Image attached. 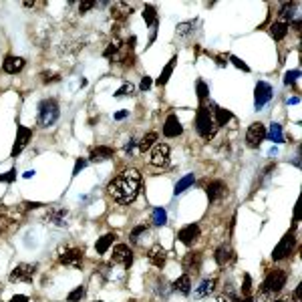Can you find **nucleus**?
<instances>
[{"label": "nucleus", "instance_id": "b1692460", "mask_svg": "<svg viewBox=\"0 0 302 302\" xmlns=\"http://www.w3.org/2000/svg\"><path fill=\"white\" fill-rule=\"evenodd\" d=\"M212 115H214L216 127H224V125H228V123H230V121L234 119L232 111L224 109V107H218V105H214V109H212Z\"/></svg>", "mask_w": 302, "mask_h": 302}, {"label": "nucleus", "instance_id": "a18cd8bd", "mask_svg": "<svg viewBox=\"0 0 302 302\" xmlns=\"http://www.w3.org/2000/svg\"><path fill=\"white\" fill-rule=\"evenodd\" d=\"M16 180V170H8L6 174H0V182L2 184H12Z\"/></svg>", "mask_w": 302, "mask_h": 302}, {"label": "nucleus", "instance_id": "9b49d317", "mask_svg": "<svg viewBox=\"0 0 302 302\" xmlns=\"http://www.w3.org/2000/svg\"><path fill=\"white\" fill-rule=\"evenodd\" d=\"M85 260V250L83 248H66L58 256V264L62 266H72V268H81Z\"/></svg>", "mask_w": 302, "mask_h": 302}, {"label": "nucleus", "instance_id": "603ef678", "mask_svg": "<svg viewBox=\"0 0 302 302\" xmlns=\"http://www.w3.org/2000/svg\"><path fill=\"white\" fill-rule=\"evenodd\" d=\"M8 302H30V298H28L26 294H14Z\"/></svg>", "mask_w": 302, "mask_h": 302}, {"label": "nucleus", "instance_id": "de8ad7c7", "mask_svg": "<svg viewBox=\"0 0 302 302\" xmlns=\"http://www.w3.org/2000/svg\"><path fill=\"white\" fill-rule=\"evenodd\" d=\"M91 8H95V2H93V0H85V2L79 4V12H81V14H87Z\"/></svg>", "mask_w": 302, "mask_h": 302}, {"label": "nucleus", "instance_id": "e433bc0d", "mask_svg": "<svg viewBox=\"0 0 302 302\" xmlns=\"http://www.w3.org/2000/svg\"><path fill=\"white\" fill-rule=\"evenodd\" d=\"M298 77H300V68L286 70V74H284V85H286V87H294V85L298 83Z\"/></svg>", "mask_w": 302, "mask_h": 302}, {"label": "nucleus", "instance_id": "aec40b11", "mask_svg": "<svg viewBox=\"0 0 302 302\" xmlns=\"http://www.w3.org/2000/svg\"><path fill=\"white\" fill-rule=\"evenodd\" d=\"M24 66H26V60L22 56H16V54H6L2 60V70L6 74H18Z\"/></svg>", "mask_w": 302, "mask_h": 302}, {"label": "nucleus", "instance_id": "dca6fc26", "mask_svg": "<svg viewBox=\"0 0 302 302\" xmlns=\"http://www.w3.org/2000/svg\"><path fill=\"white\" fill-rule=\"evenodd\" d=\"M214 258H216L218 266L226 268V266L234 264V260H236V252H234V248H232L230 244H222V246H218V250H216Z\"/></svg>", "mask_w": 302, "mask_h": 302}, {"label": "nucleus", "instance_id": "72a5a7b5", "mask_svg": "<svg viewBox=\"0 0 302 302\" xmlns=\"http://www.w3.org/2000/svg\"><path fill=\"white\" fill-rule=\"evenodd\" d=\"M151 222H154V226H166L168 224V212L164 208H156L151 212Z\"/></svg>", "mask_w": 302, "mask_h": 302}, {"label": "nucleus", "instance_id": "2f4dec72", "mask_svg": "<svg viewBox=\"0 0 302 302\" xmlns=\"http://www.w3.org/2000/svg\"><path fill=\"white\" fill-rule=\"evenodd\" d=\"M158 139H160V135H158L156 131H149L147 135H143V137H141V141H137L139 151H141V154H145V151H149L151 147H154V145L158 143Z\"/></svg>", "mask_w": 302, "mask_h": 302}, {"label": "nucleus", "instance_id": "58836bf2", "mask_svg": "<svg viewBox=\"0 0 302 302\" xmlns=\"http://www.w3.org/2000/svg\"><path fill=\"white\" fill-rule=\"evenodd\" d=\"M121 46H123V44H121V40H117V38H115V40H113V42H111V44H109V46L103 50V56H105V58L115 56V54L121 50Z\"/></svg>", "mask_w": 302, "mask_h": 302}, {"label": "nucleus", "instance_id": "5701e85b", "mask_svg": "<svg viewBox=\"0 0 302 302\" xmlns=\"http://www.w3.org/2000/svg\"><path fill=\"white\" fill-rule=\"evenodd\" d=\"M216 284H218V278H206V280H202L200 282V286L194 290V298H206V296H210L214 290H216Z\"/></svg>", "mask_w": 302, "mask_h": 302}, {"label": "nucleus", "instance_id": "13d9d810", "mask_svg": "<svg viewBox=\"0 0 302 302\" xmlns=\"http://www.w3.org/2000/svg\"><path fill=\"white\" fill-rule=\"evenodd\" d=\"M274 302H294V300H292V296H284V298H278Z\"/></svg>", "mask_w": 302, "mask_h": 302}, {"label": "nucleus", "instance_id": "0eeeda50", "mask_svg": "<svg viewBox=\"0 0 302 302\" xmlns=\"http://www.w3.org/2000/svg\"><path fill=\"white\" fill-rule=\"evenodd\" d=\"M36 270H38V264H26V262L16 264L14 270H10L8 280L10 282H32Z\"/></svg>", "mask_w": 302, "mask_h": 302}, {"label": "nucleus", "instance_id": "6e6d98bb", "mask_svg": "<svg viewBox=\"0 0 302 302\" xmlns=\"http://www.w3.org/2000/svg\"><path fill=\"white\" fill-rule=\"evenodd\" d=\"M127 115H129V111H119V113H115V119H117V121H123Z\"/></svg>", "mask_w": 302, "mask_h": 302}, {"label": "nucleus", "instance_id": "c03bdc74", "mask_svg": "<svg viewBox=\"0 0 302 302\" xmlns=\"http://www.w3.org/2000/svg\"><path fill=\"white\" fill-rule=\"evenodd\" d=\"M228 58H230V62H232L234 66H238V68H242L244 72H250V66H248V64H246V62H244L242 58H238V56H234V54H230Z\"/></svg>", "mask_w": 302, "mask_h": 302}, {"label": "nucleus", "instance_id": "052dcab7", "mask_svg": "<svg viewBox=\"0 0 302 302\" xmlns=\"http://www.w3.org/2000/svg\"><path fill=\"white\" fill-rule=\"evenodd\" d=\"M218 302H228V298H220V300H218Z\"/></svg>", "mask_w": 302, "mask_h": 302}, {"label": "nucleus", "instance_id": "cd10ccee", "mask_svg": "<svg viewBox=\"0 0 302 302\" xmlns=\"http://www.w3.org/2000/svg\"><path fill=\"white\" fill-rule=\"evenodd\" d=\"M176 64H178V56H172V58H170V62L164 66V70H162V74L158 77V81H156V85H158V87H166V85H168V81L172 79V72H174Z\"/></svg>", "mask_w": 302, "mask_h": 302}, {"label": "nucleus", "instance_id": "a19ab883", "mask_svg": "<svg viewBox=\"0 0 302 302\" xmlns=\"http://www.w3.org/2000/svg\"><path fill=\"white\" fill-rule=\"evenodd\" d=\"M40 81L44 83V85H48V83H58L60 81V74L58 72H40Z\"/></svg>", "mask_w": 302, "mask_h": 302}, {"label": "nucleus", "instance_id": "8fccbe9b", "mask_svg": "<svg viewBox=\"0 0 302 302\" xmlns=\"http://www.w3.org/2000/svg\"><path fill=\"white\" fill-rule=\"evenodd\" d=\"M135 143H137V141H135L133 137H131V139H129V141L125 143V147H123V151H125V154H127V156H131V154H133V149H135Z\"/></svg>", "mask_w": 302, "mask_h": 302}, {"label": "nucleus", "instance_id": "09e8293b", "mask_svg": "<svg viewBox=\"0 0 302 302\" xmlns=\"http://www.w3.org/2000/svg\"><path fill=\"white\" fill-rule=\"evenodd\" d=\"M151 85H154V81H151V77H147V74H145V77L141 79V83H139V89L141 91H149Z\"/></svg>", "mask_w": 302, "mask_h": 302}, {"label": "nucleus", "instance_id": "f8f14e48", "mask_svg": "<svg viewBox=\"0 0 302 302\" xmlns=\"http://www.w3.org/2000/svg\"><path fill=\"white\" fill-rule=\"evenodd\" d=\"M111 264H119L123 268H129L133 264V250L127 244H117L111 252Z\"/></svg>", "mask_w": 302, "mask_h": 302}, {"label": "nucleus", "instance_id": "4c0bfd02", "mask_svg": "<svg viewBox=\"0 0 302 302\" xmlns=\"http://www.w3.org/2000/svg\"><path fill=\"white\" fill-rule=\"evenodd\" d=\"M196 91H198V99H200V103L204 105V101L210 97V87H208L204 81H198V83H196Z\"/></svg>", "mask_w": 302, "mask_h": 302}, {"label": "nucleus", "instance_id": "864d4df0", "mask_svg": "<svg viewBox=\"0 0 302 302\" xmlns=\"http://www.w3.org/2000/svg\"><path fill=\"white\" fill-rule=\"evenodd\" d=\"M228 56H230V54H218V56H216L218 64H220V66H226V64H228V60H226V58H228Z\"/></svg>", "mask_w": 302, "mask_h": 302}, {"label": "nucleus", "instance_id": "f704fd0d", "mask_svg": "<svg viewBox=\"0 0 302 302\" xmlns=\"http://www.w3.org/2000/svg\"><path fill=\"white\" fill-rule=\"evenodd\" d=\"M194 26H196V20L180 22V24H178V28H176V34H178L180 38H186L188 34H192V32H194Z\"/></svg>", "mask_w": 302, "mask_h": 302}, {"label": "nucleus", "instance_id": "6e6552de", "mask_svg": "<svg viewBox=\"0 0 302 302\" xmlns=\"http://www.w3.org/2000/svg\"><path fill=\"white\" fill-rule=\"evenodd\" d=\"M32 135H34V131L30 127H26V125H18L16 127V139H14V145H12V151H10V158L16 160L22 154L24 147L28 145V141L32 139Z\"/></svg>", "mask_w": 302, "mask_h": 302}, {"label": "nucleus", "instance_id": "a878e982", "mask_svg": "<svg viewBox=\"0 0 302 302\" xmlns=\"http://www.w3.org/2000/svg\"><path fill=\"white\" fill-rule=\"evenodd\" d=\"M131 12H133V8H131L127 2H115V4L111 6V16H113L115 20H119V22H123L125 18H129Z\"/></svg>", "mask_w": 302, "mask_h": 302}, {"label": "nucleus", "instance_id": "6ab92c4d", "mask_svg": "<svg viewBox=\"0 0 302 302\" xmlns=\"http://www.w3.org/2000/svg\"><path fill=\"white\" fill-rule=\"evenodd\" d=\"M147 260L154 264L156 268H164V266L168 264V250H166L162 244L151 246L149 252H147Z\"/></svg>", "mask_w": 302, "mask_h": 302}, {"label": "nucleus", "instance_id": "423d86ee", "mask_svg": "<svg viewBox=\"0 0 302 302\" xmlns=\"http://www.w3.org/2000/svg\"><path fill=\"white\" fill-rule=\"evenodd\" d=\"M272 97H274L272 85L266 83V81H258L256 87H254V107H256V111H262L272 101Z\"/></svg>", "mask_w": 302, "mask_h": 302}, {"label": "nucleus", "instance_id": "c756f323", "mask_svg": "<svg viewBox=\"0 0 302 302\" xmlns=\"http://www.w3.org/2000/svg\"><path fill=\"white\" fill-rule=\"evenodd\" d=\"M266 139H268V141H272V143H276V145L284 143V131H282V125H280V123H272V125H270V129H266Z\"/></svg>", "mask_w": 302, "mask_h": 302}, {"label": "nucleus", "instance_id": "393cba45", "mask_svg": "<svg viewBox=\"0 0 302 302\" xmlns=\"http://www.w3.org/2000/svg\"><path fill=\"white\" fill-rule=\"evenodd\" d=\"M141 16H143L145 24H149V26H151V30H158L160 20H158V8H156L154 4H145V6H143Z\"/></svg>", "mask_w": 302, "mask_h": 302}, {"label": "nucleus", "instance_id": "79ce46f5", "mask_svg": "<svg viewBox=\"0 0 302 302\" xmlns=\"http://www.w3.org/2000/svg\"><path fill=\"white\" fill-rule=\"evenodd\" d=\"M133 93H135V87H133L131 83H125L123 87H119V89H117V93H115V97H117V99H121V97H127V95L131 97Z\"/></svg>", "mask_w": 302, "mask_h": 302}, {"label": "nucleus", "instance_id": "4d7b16f0", "mask_svg": "<svg viewBox=\"0 0 302 302\" xmlns=\"http://www.w3.org/2000/svg\"><path fill=\"white\" fill-rule=\"evenodd\" d=\"M234 300H236V302H256L252 296H246V298H238V296H234Z\"/></svg>", "mask_w": 302, "mask_h": 302}, {"label": "nucleus", "instance_id": "3c124183", "mask_svg": "<svg viewBox=\"0 0 302 302\" xmlns=\"http://www.w3.org/2000/svg\"><path fill=\"white\" fill-rule=\"evenodd\" d=\"M22 206H24V210H38V208H42L44 204H42V202H24Z\"/></svg>", "mask_w": 302, "mask_h": 302}, {"label": "nucleus", "instance_id": "37998d69", "mask_svg": "<svg viewBox=\"0 0 302 302\" xmlns=\"http://www.w3.org/2000/svg\"><path fill=\"white\" fill-rule=\"evenodd\" d=\"M252 294V276L250 274H244V284H242V298L250 296Z\"/></svg>", "mask_w": 302, "mask_h": 302}, {"label": "nucleus", "instance_id": "f257e3e1", "mask_svg": "<svg viewBox=\"0 0 302 302\" xmlns=\"http://www.w3.org/2000/svg\"><path fill=\"white\" fill-rule=\"evenodd\" d=\"M139 188H141V174L135 168H127L115 180H111V184L107 186V192L117 204L127 206L137 200Z\"/></svg>", "mask_w": 302, "mask_h": 302}, {"label": "nucleus", "instance_id": "39448f33", "mask_svg": "<svg viewBox=\"0 0 302 302\" xmlns=\"http://www.w3.org/2000/svg\"><path fill=\"white\" fill-rule=\"evenodd\" d=\"M294 248H296L294 232H286V234L282 236V240L276 244V248H274V252H272V260H274V262H282V260L290 258V254L294 252Z\"/></svg>", "mask_w": 302, "mask_h": 302}, {"label": "nucleus", "instance_id": "7ed1b4c3", "mask_svg": "<svg viewBox=\"0 0 302 302\" xmlns=\"http://www.w3.org/2000/svg\"><path fill=\"white\" fill-rule=\"evenodd\" d=\"M36 109H38V111H36V123H38V127H42V129L52 127V125L58 121V117H60L58 101L52 99V97L42 99V101L38 103Z\"/></svg>", "mask_w": 302, "mask_h": 302}, {"label": "nucleus", "instance_id": "c9c22d12", "mask_svg": "<svg viewBox=\"0 0 302 302\" xmlns=\"http://www.w3.org/2000/svg\"><path fill=\"white\" fill-rule=\"evenodd\" d=\"M85 292H87V288L81 284V286H77L74 290H70L68 292V296H66V302H81L83 300V296H85Z\"/></svg>", "mask_w": 302, "mask_h": 302}, {"label": "nucleus", "instance_id": "bb28decb", "mask_svg": "<svg viewBox=\"0 0 302 302\" xmlns=\"http://www.w3.org/2000/svg\"><path fill=\"white\" fill-rule=\"evenodd\" d=\"M172 290H176V292H180V294H184V296H188V294H192V276H188V274H182L178 280H174V284H172Z\"/></svg>", "mask_w": 302, "mask_h": 302}, {"label": "nucleus", "instance_id": "680f3d73", "mask_svg": "<svg viewBox=\"0 0 302 302\" xmlns=\"http://www.w3.org/2000/svg\"><path fill=\"white\" fill-rule=\"evenodd\" d=\"M93 302H103V300H93Z\"/></svg>", "mask_w": 302, "mask_h": 302}, {"label": "nucleus", "instance_id": "20e7f679", "mask_svg": "<svg viewBox=\"0 0 302 302\" xmlns=\"http://www.w3.org/2000/svg\"><path fill=\"white\" fill-rule=\"evenodd\" d=\"M196 131L202 139H212L218 131L216 127V121H214V115H212V109L206 107V105H200L198 111H196Z\"/></svg>", "mask_w": 302, "mask_h": 302}, {"label": "nucleus", "instance_id": "5fc2aeb1", "mask_svg": "<svg viewBox=\"0 0 302 302\" xmlns=\"http://www.w3.org/2000/svg\"><path fill=\"white\" fill-rule=\"evenodd\" d=\"M286 103H288V105H298V103H300V97H298V95L288 97V99H286Z\"/></svg>", "mask_w": 302, "mask_h": 302}, {"label": "nucleus", "instance_id": "f03ea898", "mask_svg": "<svg viewBox=\"0 0 302 302\" xmlns=\"http://www.w3.org/2000/svg\"><path fill=\"white\" fill-rule=\"evenodd\" d=\"M286 282H288V272L284 268H272L258 288L260 298H270L274 294H280L284 290Z\"/></svg>", "mask_w": 302, "mask_h": 302}, {"label": "nucleus", "instance_id": "bf43d9fd", "mask_svg": "<svg viewBox=\"0 0 302 302\" xmlns=\"http://www.w3.org/2000/svg\"><path fill=\"white\" fill-rule=\"evenodd\" d=\"M32 176H34V170H30V172H26V174H24V178H26V180H28V178H32Z\"/></svg>", "mask_w": 302, "mask_h": 302}, {"label": "nucleus", "instance_id": "f3484780", "mask_svg": "<svg viewBox=\"0 0 302 302\" xmlns=\"http://www.w3.org/2000/svg\"><path fill=\"white\" fill-rule=\"evenodd\" d=\"M182 266H184V270H186L188 276H192V274L198 276L200 268H202V252H188L186 258H184V262H182Z\"/></svg>", "mask_w": 302, "mask_h": 302}, {"label": "nucleus", "instance_id": "412c9836", "mask_svg": "<svg viewBox=\"0 0 302 302\" xmlns=\"http://www.w3.org/2000/svg\"><path fill=\"white\" fill-rule=\"evenodd\" d=\"M296 2H284L278 10V22H284V24H292L294 22V16H296Z\"/></svg>", "mask_w": 302, "mask_h": 302}, {"label": "nucleus", "instance_id": "2eb2a0df", "mask_svg": "<svg viewBox=\"0 0 302 302\" xmlns=\"http://www.w3.org/2000/svg\"><path fill=\"white\" fill-rule=\"evenodd\" d=\"M164 135L168 137V139H174V137H180V135H184V125H182V121H180V117L176 115V113H170L168 117H166V123H164Z\"/></svg>", "mask_w": 302, "mask_h": 302}, {"label": "nucleus", "instance_id": "7c9ffc66", "mask_svg": "<svg viewBox=\"0 0 302 302\" xmlns=\"http://www.w3.org/2000/svg\"><path fill=\"white\" fill-rule=\"evenodd\" d=\"M66 214H68V212H66L64 208H50V210L46 212V220L52 222V224H56V226H66V222H64Z\"/></svg>", "mask_w": 302, "mask_h": 302}, {"label": "nucleus", "instance_id": "4be33fe9", "mask_svg": "<svg viewBox=\"0 0 302 302\" xmlns=\"http://www.w3.org/2000/svg\"><path fill=\"white\" fill-rule=\"evenodd\" d=\"M115 240H117V234H115V232H107V234H103L101 238H97V242H95V250H97V254H99V256L107 254Z\"/></svg>", "mask_w": 302, "mask_h": 302}, {"label": "nucleus", "instance_id": "a211bd4d", "mask_svg": "<svg viewBox=\"0 0 302 302\" xmlns=\"http://www.w3.org/2000/svg\"><path fill=\"white\" fill-rule=\"evenodd\" d=\"M115 158V149L109 145H97L89 151V162L91 164H99V162H107Z\"/></svg>", "mask_w": 302, "mask_h": 302}, {"label": "nucleus", "instance_id": "ea45409f", "mask_svg": "<svg viewBox=\"0 0 302 302\" xmlns=\"http://www.w3.org/2000/svg\"><path fill=\"white\" fill-rule=\"evenodd\" d=\"M147 230H149V226H147V224H139V226H135V228L131 230V238H129V240H131V242H137V240H139V236H141V234H145Z\"/></svg>", "mask_w": 302, "mask_h": 302}, {"label": "nucleus", "instance_id": "473e14b6", "mask_svg": "<svg viewBox=\"0 0 302 302\" xmlns=\"http://www.w3.org/2000/svg\"><path fill=\"white\" fill-rule=\"evenodd\" d=\"M196 184V176L194 174H188V176H184L178 184H176V188H174V196H182L186 190H190L192 186Z\"/></svg>", "mask_w": 302, "mask_h": 302}, {"label": "nucleus", "instance_id": "49530a36", "mask_svg": "<svg viewBox=\"0 0 302 302\" xmlns=\"http://www.w3.org/2000/svg\"><path fill=\"white\" fill-rule=\"evenodd\" d=\"M87 164H89V160H85V158L77 160V164H74V168H72V176H79V174L87 168Z\"/></svg>", "mask_w": 302, "mask_h": 302}, {"label": "nucleus", "instance_id": "4468645a", "mask_svg": "<svg viewBox=\"0 0 302 302\" xmlns=\"http://www.w3.org/2000/svg\"><path fill=\"white\" fill-rule=\"evenodd\" d=\"M200 234H202L200 224H188V226H184V228L178 232V240L184 246H194V242H198Z\"/></svg>", "mask_w": 302, "mask_h": 302}, {"label": "nucleus", "instance_id": "9d476101", "mask_svg": "<svg viewBox=\"0 0 302 302\" xmlns=\"http://www.w3.org/2000/svg\"><path fill=\"white\" fill-rule=\"evenodd\" d=\"M170 154L172 149L168 143H156L151 147V158H149V164L154 168H166L170 164Z\"/></svg>", "mask_w": 302, "mask_h": 302}, {"label": "nucleus", "instance_id": "c85d7f7f", "mask_svg": "<svg viewBox=\"0 0 302 302\" xmlns=\"http://www.w3.org/2000/svg\"><path fill=\"white\" fill-rule=\"evenodd\" d=\"M288 30H290V26L288 24H284V22H272L270 24V28H268V32H270V36L274 38V40H284L286 38V34H288Z\"/></svg>", "mask_w": 302, "mask_h": 302}, {"label": "nucleus", "instance_id": "ddd939ff", "mask_svg": "<svg viewBox=\"0 0 302 302\" xmlns=\"http://www.w3.org/2000/svg\"><path fill=\"white\" fill-rule=\"evenodd\" d=\"M206 194H208L210 204H216V202H220V200H224L226 196H228V186H226V182H222V180H212L206 186Z\"/></svg>", "mask_w": 302, "mask_h": 302}, {"label": "nucleus", "instance_id": "1a4fd4ad", "mask_svg": "<svg viewBox=\"0 0 302 302\" xmlns=\"http://www.w3.org/2000/svg\"><path fill=\"white\" fill-rule=\"evenodd\" d=\"M262 141H266V125L256 121L246 129V145L250 149H258L262 145Z\"/></svg>", "mask_w": 302, "mask_h": 302}]
</instances>
